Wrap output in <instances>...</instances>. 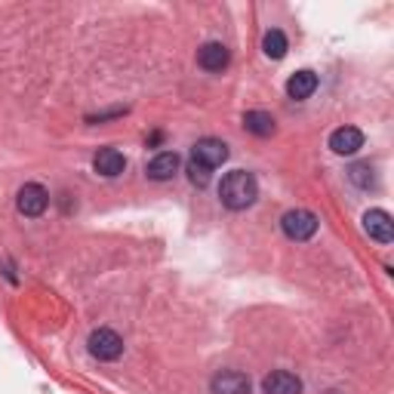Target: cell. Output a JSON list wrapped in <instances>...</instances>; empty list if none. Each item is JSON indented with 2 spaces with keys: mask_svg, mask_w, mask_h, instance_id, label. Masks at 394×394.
<instances>
[{
  "mask_svg": "<svg viewBox=\"0 0 394 394\" xmlns=\"http://www.w3.org/2000/svg\"><path fill=\"white\" fill-rule=\"evenodd\" d=\"M50 203V194L43 185H37V182H28V185L19 188V197H16V207L22 216H28V219H37V216H43V209H47Z\"/></svg>",
  "mask_w": 394,
  "mask_h": 394,
  "instance_id": "3957f363",
  "label": "cell"
},
{
  "mask_svg": "<svg viewBox=\"0 0 394 394\" xmlns=\"http://www.w3.org/2000/svg\"><path fill=\"white\" fill-rule=\"evenodd\" d=\"M330 148H333V154H339V157L357 154V151L364 148V133H360L357 127H339L336 133L330 136Z\"/></svg>",
  "mask_w": 394,
  "mask_h": 394,
  "instance_id": "52a82bcc",
  "label": "cell"
},
{
  "mask_svg": "<svg viewBox=\"0 0 394 394\" xmlns=\"http://www.w3.org/2000/svg\"><path fill=\"white\" fill-rule=\"evenodd\" d=\"M348 179L360 188H370L373 185V167L370 163H354V167L348 169Z\"/></svg>",
  "mask_w": 394,
  "mask_h": 394,
  "instance_id": "e0dca14e",
  "label": "cell"
},
{
  "mask_svg": "<svg viewBox=\"0 0 394 394\" xmlns=\"http://www.w3.org/2000/svg\"><path fill=\"white\" fill-rule=\"evenodd\" d=\"M318 216L311 213V209H290V213H284V219H280V228H284V234L290 240H311L314 234H318Z\"/></svg>",
  "mask_w": 394,
  "mask_h": 394,
  "instance_id": "7a4b0ae2",
  "label": "cell"
},
{
  "mask_svg": "<svg viewBox=\"0 0 394 394\" xmlns=\"http://www.w3.org/2000/svg\"><path fill=\"white\" fill-rule=\"evenodd\" d=\"M176 169H179V154H176V151H160V154H154L148 160L145 173H148V179H154V182H167L176 176Z\"/></svg>",
  "mask_w": 394,
  "mask_h": 394,
  "instance_id": "8fae6325",
  "label": "cell"
},
{
  "mask_svg": "<svg viewBox=\"0 0 394 394\" xmlns=\"http://www.w3.org/2000/svg\"><path fill=\"white\" fill-rule=\"evenodd\" d=\"M244 127L249 129L253 136H271L274 133V117L268 114V111H247L244 114Z\"/></svg>",
  "mask_w": 394,
  "mask_h": 394,
  "instance_id": "5bb4252c",
  "label": "cell"
},
{
  "mask_svg": "<svg viewBox=\"0 0 394 394\" xmlns=\"http://www.w3.org/2000/svg\"><path fill=\"white\" fill-rule=\"evenodd\" d=\"M314 90H318V74L314 71H296L290 81H287V96L296 98V102L308 98Z\"/></svg>",
  "mask_w": 394,
  "mask_h": 394,
  "instance_id": "4fadbf2b",
  "label": "cell"
},
{
  "mask_svg": "<svg viewBox=\"0 0 394 394\" xmlns=\"http://www.w3.org/2000/svg\"><path fill=\"white\" fill-rule=\"evenodd\" d=\"M191 157H194V160H200L203 167L216 169V167H222V163L228 160V145L222 139H200L194 145Z\"/></svg>",
  "mask_w": 394,
  "mask_h": 394,
  "instance_id": "8992f818",
  "label": "cell"
},
{
  "mask_svg": "<svg viewBox=\"0 0 394 394\" xmlns=\"http://www.w3.org/2000/svg\"><path fill=\"white\" fill-rule=\"evenodd\" d=\"M93 169L98 176H105V179H117V176L127 169V157L117 148H102V151H96V157H93Z\"/></svg>",
  "mask_w": 394,
  "mask_h": 394,
  "instance_id": "ba28073f",
  "label": "cell"
},
{
  "mask_svg": "<svg viewBox=\"0 0 394 394\" xmlns=\"http://www.w3.org/2000/svg\"><path fill=\"white\" fill-rule=\"evenodd\" d=\"M262 50H265L268 59H284L287 50H290V43H287V34H284L280 28L265 31V37H262Z\"/></svg>",
  "mask_w": 394,
  "mask_h": 394,
  "instance_id": "9a60e30c",
  "label": "cell"
},
{
  "mask_svg": "<svg viewBox=\"0 0 394 394\" xmlns=\"http://www.w3.org/2000/svg\"><path fill=\"white\" fill-rule=\"evenodd\" d=\"M364 231L370 234L376 244H391L394 240V222L385 209H370L364 216Z\"/></svg>",
  "mask_w": 394,
  "mask_h": 394,
  "instance_id": "5b68a950",
  "label": "cell"
},
{
  "mask_svg": "<svg viewBox=\"0 0 394 394\" xmlns=\"http://www.w3.org/2000/svg\"><path fill=\"white\" fill-rule=\"evenodd\" d=\"M188 179H191L197 188H207L209 179H213V169L203 167L200 160H194V157H191V160H188Z\"/></svg>",
  "mask_w": 394,
  "mask_h": 394,
  "instance_id": "2e32d148",
  "label": "cell"
},
{
  "mask_svg": "<svg viewBox=\"0 0 394 394\" xmlns=\"http://www.w3.org/2000/svg\"><path fill=\"white\" fill-rule=\"evenodd\" d=\"M219 197L228 209L240 213V209H249L256 203V197H259V182H256V176L247 173V169H231V173L222 179Z\"/></svg>",
  "mask_w": 394,
  "mask_h": 394,
  "instance_id": "6da1fadb",
  "label": "cell"
},
{
  "mask_svg": "<svg viewBox=\"0 0 394 394\" xmlns=\"http://www.w3.org/2000/svg\"><path fill=\"white\" fill-rule=\"evenodd\" d=\"M262 391L265 394H302V379L287 370H274L271 376L262 379Z\"/></svg>",
  "mask_w": 394,
  "mask_h": 394,
  "instance_id": "7c38bea8",
  "label": "cell"
},
{
  "mask_svg": "<svg viewBox=\"0 0 394 394\" xmlns=\"http://www.w3.org/2000/svg\"><path fill=\"white\" fill-rule=\"evenodd\" d=\"M127 114V108H114V111H105V114H96V117H87L90 123H98V121H111V117H121Z\"/></svg>",
  "mask_w": 394,
  "mask_h": 394,
  "instance_id": "ac0fdd59",
  "label": "cell"
},
{
  "mask_svg": "<svg viewBox=\"0 0 394 394\" xmlns=\"http://www.w3.org/2000/svg\"><path fill=\"white\" fill-rule=\"evenodd\" d=\"M209 388H213V394H249V379L238 370H222L213 376Z\"/></svg>",
  "mask_w": 394,
  "mask_h": 394,
  "instance_id": "9c48e42d",
  "label": "cell"
},
{
  "mask_svg": "<svg viewBox=\"0 0 394 394\" xmlns=\"http://www.w3.org/2000/svg\"><path fill=\"white\" fill-rule=\"evenodd\" d=\"M90 354L98 360H117L123 354V339L117 336L114 330L102 326V330H96L93 336H90Z\"/></svg>",
  "mask_w": 394,
  "mask_h": 394,
  "instance_id": "277c9868",
  "label": "cell"
},
{
  "mask_svg": "<svg viewBox=\"0 0 394 394\" xmlns=\"http://www.w3.org/2000/svg\"><path fill=\"white\" fill-rule=\"evenodd\" d=\"M228 59H231V52L219 41H209L197 50V65H200L203 71H222L228 65Z\"/></svg>",
  "mask_w": 394,
  "mask_h": 394,
  "instance_id": "30bf717a",
  "label": "cell"
}]
</instances>
